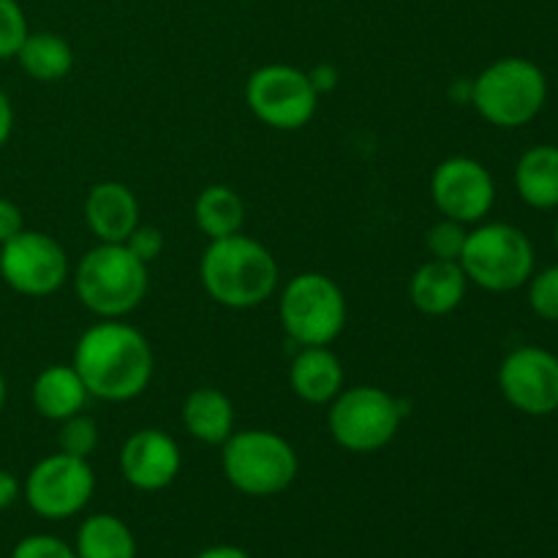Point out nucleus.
<instances>
[{
	"label": "nucleus",
	"mask_w": 558,
	"mask_h": 558,
	"mask_svg": "<svg viewBox=\"0 0 558 558\" xmlns=\"http://www.w3.org/2000/svg\"><path fill=\"white\" fill-rule=\"evenodd\" d=\"M403 403L376 385L347 387L338 392L327 412V428L338 447L357 456L379 452L398 436L403 423Z\"/></svg>",
	"instance_id": "nucleus-7"
},
{
	"label": "nucleus",
	"mask_w": 558,
	"mask_h": 558,
	"mask_svg": "<svg viewBox=\"0 0 558 558\" xmlns=\"http://www.w3.org/2000/svg\"><path fill=\"white\" fill-rule=\"evenodd\" d=\"M5 396H9V387H5V376L3 371H0V412H3L5 407Z\"/></svg>",
	"instance_id": "nucleus-35"
},
{
	"label": "nucleus",
	"mask_w": 558,
	"mask_h": 558,
	"mask_svg": "<svg viewBox=\"0 0 558 558\" xmlns=\"http://www.w3.org/2000/svg\"><path fill=\"white\" fill-rule=\"evenodd\" d=\"M20 494H22L20 480H16L11 472H5V469H0V512L9 510V507L20 499Z\"/></svg>",
	"instance_id": "nucleus-32"
},
{
	"label": "nucleus",
	"mask_w": 558,
	"mask_h": 558,
	"mask_svg": "<svg viewBox=\"0 0 558 558\" xmlns=\"http://www.w3.org/2000/svg\"><path fill=\"white\" fill-rule=\"evenodd\" d=\"M16 63L31 80L52 85V82L65 80L74 69V49L60 33L38 31L27 33L25 44L16 52Z\"/></svg>",
	"instance_id": "nucleus-21"
},
{
	"label": "nucleus",
	"mask_w": 558,
	"mask_h": 558,
	"mask_svg": "<svg viewBox=\"0 0 558 558\" xmlns=\"http://www.w3.org/2000/svg\"><path fill=\"white\" fill-rule=\"evenodd\" d=\"M27 33L31 27L22 5L16 0H0V60L16 58Z\"/></svg>",
	"instance_id": "nucleus-26"
},
{
	"label": "nucleus",
	"mask_w": 558,
	"mask_h": 558,
	"mask_svg": "<svg viewBox=\"0 0 558 558\" xmlns=\"http://www.w3.org/2000/svg\"><path fill=\"white\" fill-rule=\"evenodd\" d=\"M466 238H469L466 223H458V221H450V218H441L439 223H434V227L428 229V234H425V245H428L430 259L461 262Z\"/></svg>",
	"instance_id": "nucleus-25"
},
{
	"label": "nucleus",
	"mask_w": 558,
	"mask_h": 558,
	"mask_svg": "<svg viewBox=\"0 0 558 558\" xmlns=\"http://www.w3.org/2000/svg\"><path fill=\"white\" fill-rule=\"evenodd\" d=\"M150 272L125 243H98L74 270V292L98 319H123L147 298Z\"/></svg>",
	"instance_id": "nucleus-3"
},
{
	"label": "nucleus",
	"mask_w": 558,
	"mask_h": 558,
	"mask_svg": "<svg viewBox=\"0 0 558 558\" xmlns=\"http://www.w3.org/2000/svg\"><path fill=\"white\" fill-rule=\"evenodd\" d=\"M245 104L267 129L300 131L314 120L319 93L308 71L289 63H267L245 82Z\"/></svg>",
	"instance_id": "nucleus-9"
},
{
	"label": "nucleus",
	"mask_w": 558,
	"mask_h": 558,
	"mask_svg": "<svg viewBox=\"0 0 558 558\" xmlns=\"http://www.w3.org/2000/svg\"><path fill=\"white\" fill-rule=\"evenodd\" d=\"M31 398L33 409L44 420L63 423V420L74 417L87 407L90 392H87L85 381L76 374L74 365H47L33 381Z\"/></svg>",
	"instance_id": "nucleus-18"
},
{
	"label": "nucleus",
	"mask_w": 558,
	"mask_h": 558,
	"mask_svg": "<svg viewBox=\"0 0 558 558\" xmlns=\"http://www.w3.org/2000/svg\"><path fill=\"white\" fill-rule=\"evenodd\" d=\"M278 316L298 347H330L347 327V298L325 272H300L283 287Z\"/></svg>",
	"instance_id": "nucleus-8"
},
{
	"label": "nucleus",
	"mask_w": 558,
	"mask_h": 558,
	"mask_svg": "<svg viewBox=\"0 0 558 558\" xmlns=\"http://www.w3.org/2000/svg\"><path fill=\"white\" fill-rule=\"evenodd\" d=\"M11 558H76V554L69 543L52 534H31L14 545Z\"/></svg>",
	"instance_id": "nucleus-28"
},
{
	"label": "nucleus",
	"mask_w": 558,
	"mask_h": 558,
	"mask_svg": "<svg viewBox=\"0 0 558 558\" xmlns=\"http://www.w3.org/2000/svg\"><path fill=\"white\" fill-rule=\"evenodd\" d=\"M430 199L441 218L480 223L496 202V183L485 163L469 156L445 158L430 174Z\"/></svg>",
	"instance_id": "nucleus-12"
},
{
	"label": "nucleus",
	"mask_w": 558,
	"mask_h": 558,
	"mask_svg": "<svg viewBox=\"0 0 558 558\" xmlns=\"http://www.w3.org/2000/svg\"><path fill=\"white\" fill-rule=\"evenodd\" d=\"M194 558H251V556L245 554L243 548H238V545H213V548H205Z\"/></svg>",
	"instance_id": "nucleus-34"
},
{
	"label": "nucleus",
	"mask_w": 558,
	"mask_h": 558,
	"mask_svg": "<svg viewBox=\"0 0 558 558\" xmlns=\"http://www.w3.org/2000/svg\"><path fill=\"white\" fill-rule=\"evenodd\" d=\"M469 278L461 262L428 259L409 278V300L425 316H447L463 303Z\"/></svg>",
	"instance_id": "nucleus-16"
},
{
	"label": "nucleus",
	"mask_w": 558,
	"mask_h": 558,
	"mask_svg": "<svg viewBox=\"0 0 558 558\" xmlns=\"http://www.w3.org/2000/svg\"><path fill=\"white\" fill-rule=\"evenodd\" d=\"M74 554L76 558H136V539L118 515L96 512L82 521Z\"/></svg>",
	"instance_id": "nucleus-23"
},
{
	"label": "nucleus",
	"mask_w": 558,
	"mask_h": 558,
	"mask_svg": "<svg viewBox=\"0 0 558 558\" xmlns=\"http://www.w3.org/2000/svg\"><path fill=\"white\" fill-rule=\"evenodd\" d=\"M183 428L202 445L221 447L234 434V403L218 387H196L183 403Z\"/></svg>",
	"instance_id": "nucleus-19"
},
{
	"label": "nucleus",
	"mask_w": 558,
	"mask_h": 558,
	"mask_svg": "<svg viewBox=\"0 0 558 558\" xmlns=\"http://www.w3.org/2000/svg\"><path fill=\"white\" fill-rule=\"evenodd\" d=\"M499 390L521 414L548 417L558 412V357L539 347L515 349L499 365Z\"/></svg>",
	"instance_id": "nucleus-13"
},
{
	"label": "nucleus",
	"mask_w": 558,
	"mask_h": 558,
	"mask_svg": "<svg viewBox=\"0 0 558 558\" xmlns=\"http://www.w3.org/2000/svg\"><path fill=\"white\" fill-rule=\"evenodd\" d=\"M221 469L234 490L254 499L278 496L298 480L300 458L283 436L267 428L234 430L221 445Z\"/></svg>",
	"instance_id": "nucleus-5"
},
{
	"label": "nucleus",
	"mask_w": 558,
	"mask_h": 558,
	"mask_svg": "<svg viewBox=\"0 0 558 558\" xmlns=\"http://www.w3.org/2000/svg\"><path fill=\"white\" fill-rule=\"evenodd\" d=\"M60 452H69L74 458H90L98 447V425L85 412L60 423Z\"/></svg>",
	"instance_id": "nucleus-24"
},
{
	"label": "nucleus",
	"mask_w": 558,
	"mask_h": 558,
	"mask_svg": "<svg viewBox=\"0 0 558 558\" xmlns=\"http://www.w3.org/2000/svg\"><path fill=\"white\" fill-rule=\"evenodd\" d=\"M125 248L136 256L140 262H145L147 267L163 254V232L158 227H150V223H140L134 232L125 240Z\"/></svg>",
	"instance_id": "nucleus-29"
},
{
	"label": "nucleus",
	"mask_w": 558,
	"mask_h": 558,
	"mask_svg": "<svg viewBox=\"0 0 558 558\" xmlns=\"http://www.w3.org/2000/svg\"><path fill=\"white\" fill-rule=\"evenodd\" d=\"M556 248H558V221H556Z\"/></svg>",
	"instance_id": "nucleus-36"
},
{
	"label": "nucleus",
	"mask_w": 558,
	"mask_h": 558,
	"mask_svg": "<svg viewBox=\"0 0 558 558\" xmlns=\"http://www.w3.org/2000/svg\"><path fill=\"white\" fill-rule=\"evenodd\" d=\"M27 507L44 521H65L90 505L96 494V474L87 458H74L69 452H54L41 458L27 472L22 485Z\"/></svg>",
	"instance_id": "nucleus-10"
},
{
	"label": "nucleus",
	"mask_w": 558,
	"mask_h": 558,
	"mask_svg": "<svg viewBox=\"0 0 558 558\" xmlns=\"http://www.w3.org/2000/svg\"><path fill=\"white\" fill-rule=\"evenodd\" d=\"M529 305L545 322H558V265L529 278Z\"/></svg>",
	"instance_id": "nucleus-27"
},
{
	"label": "nucleus",
	"mask_w": 558,
	"mask_h": 558,
	"mask_svg": "<svg viewBox=\"0 0 558 558\" xmlns=\"http://www.w3.org/2000/svg\"><path fill=\"white\" fill-rule=\"evenodd\" d=\"M245 221V205L232 185L213 183L199 191L194 202V223L207 240L238 234Z\"/></svg>",
	"instance_id": "nucleus-22"
},
{
	"label": "nucleus",
	"mask_w": 558,
	"mask_h": 558,
	"mask_svg": "<svg viewBox=\"0 0 558 558\" xmlns=\"http://www.w3.org/2000/svg\"><path fill=\"white\" fill-rule=\"evenodd\" d=\"M343 365L330 347H300L289 365V387L311 407H330L343 390Z\"/></svg>",
	"instance_id": "nucleus-17"
},
{
	"label": "nucleus",
	"mask_w": 558,
	"mask_h": 558,
	"mask_svg": "<svg viewBox=\"0 0 558 558\" xmlns=\"http://www.w3.org/2000/svg\"><path fill=\"white\" fill-rule=\"evenodd\" d=\"M11 134H14V107H11V98L0 87V150L9 145Z\"/></svg>",
	"instance_id": "nucleus-31"
},
{
	"label": "nucleus",
	"mask_w": 558,
	"mask_h": 558,
	"mask_svg": "<svg viewBox=\"0 0 558 558\" xmlns=\"http://www.w3.org/2000/svg\"><path fill=\"white\" fill-rule=\"evenodd\" d=\"M199 281L213 303L248 311L276 294L278 262L265 243L238 232L207 243L199 262Z\"/></svg>",
	"instance_id": "nucleus-2"
},
{
	"label": "nucleus",
	"mask_w": 558,
	"mask_h": 558,
	"mask_svg": "<svg viewBox=\"0 0 558 558\" xmlns=\"http://www.w3.org/2000/svg\"><path fill=\"white\" fill-rule=\"evenodd\" d=\"M82 216L98 243H125L140 227V199L125 183L104 180L87 191Z\"/></svg>",
	"instance_id": "nucleus-15"
},
{
	"label": "nucleus",
	"mask_w": 558,
	"mask_h": 558,
	"mask_svg": "<svg viewBox=\"0 0 558 558\" xmlns=\"http://www.w3.org/2000/svg\"><path fill=\"white\" fill-rule=\"evenodd\" d=\"M518 196L529 207L554 210L558 207V147L534 145L515 163Z\"/></svg>",
	"instance_id": "nucleus-20"
},
{
	"label": "nucleus",
	"mask_w": 558,
	"mask_h": 558,
	"mask_svg": "<svg viewBox=\"0 0 558 558\" xmlns=\"http://www.w3.org/2000/svg\"><path fill=\"white\" fill-rule=\"evenodd\" d=\"M71 365L82 376L90 398L125 403L150 387L156 357L150 341L136 327L120 319H101L82 332Z\"/></svg>",
	"instance_id": "nucleus-1"
},
{
	"label": "nucleus",
	"mask_w": 558,
	"mask_h": 558,
	"mask_svg": "<svg viewBox=\"0 0 558 558\" xmlns=\"http://www.w3.org/2000/svg\"><path fill=\"white\" fill-rule=\"evenodd\" d=\"M183 469L180 447L167 430L142 428L120 447V474L131 488L142 494H158L178 480Z\"/></svg>",
	"instance_id": "nucleus-14"
},
{
	"label": "nucleus",
	"mask_w": 558,
	"mask_h": 558,
	"mask_svg": "<svg viewBox=\"0 0 558 558\" xmlns=\"http://www.w3.org/2000/svg\"><path fill=\"white\" fill-rule=\"evenodd\" d=\"M461 267L485 292H515L534 276V245L512 223H480L469 232Z\"/></svg>",
	"instance_id": "nucleus-6"
},
{
	"label": "nucleus",
	"mask_w": 558,
	"mask_h": 558,
	"mask_svg": "<svg viewBox=\"0 0 558 558\" xmlns=\"http://www.w3.org/2000/svg\"><path fill=\"white\" fill-rule=\"evenodd\" d=\"M22 229H25V218H22L20 205L0 196V245L9 243L11 238H16Z\"/></svg>",
	"instance_id": "nucleus-30"
},
{
	"label": "nucleus",
	"mask_w": 558,
	"mask_h": 558,
	"mask_svg": "<svg viewBox=\"0 0 558 558\" xmlns=\"http://www.w3.org/2000/svg\"><path fill=\"white\" fill-rule=\"evenodd\" d=\"M308 76H311V82H314V87H316V93H330L332 87H336V82H338V71L332 69V65H319V69H314V71H308Z\"/></svg>",
	"instance_id": "nucleus-33"
},
{
	"label": "nucleus",
	"mask_w": 558,
	"mask_h": 558,
	"mask_svg": "<svg viewBox=\"0 0 558 558\" xmlns=\"http://www.w3.org/2000/svg\"><path fill=\"white\" fill-rule=\"evenodd\" d=\"M480 118L496 129H521L543 112L548 101L545 71L529 58H501L485 65L469 87Z\"/></svg>",
	"instance_id": "nucleus-4"
},
{
	"label": "nucleus",
	"mask_w": 558,
	"mask_h": 558,
	"mask_svg": "<svg viewBox=\"0 0 558 558\" xmlns=\"http://www.w3.org/2000/svg\"><path fill=\"white\" fill-rule=\"evenodd\" d=\"M0 278L16 294L49 298L69 281V256L52 234L22 229L0 245Z\"/></svg>",
	"instance_id": "nucleus-11"
}]
</instances>
